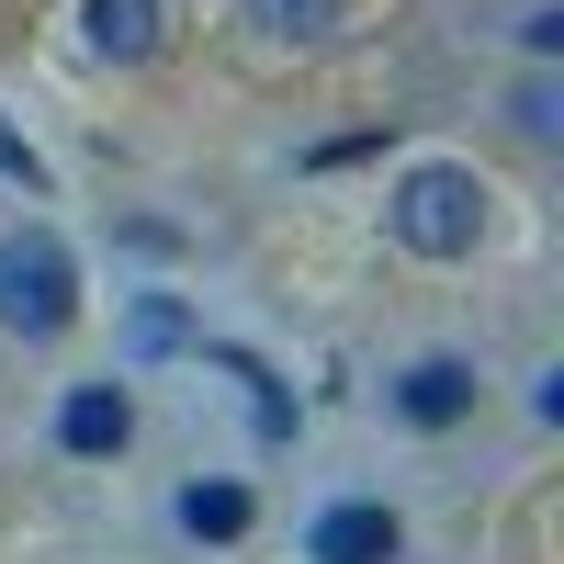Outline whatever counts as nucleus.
Segmentation results:
<instances>
[{"label": "nucleus", "instance_id": "5", "mask_svg": "<svg viewBox=\"0 0 564 564\" xmlns=\"http://www.w3.org/2000/svg\"><path fill=\"white\" fill-rule=\"evenodd\" d=\"M395 406L417 417V430H452V417H475V372H463V361H406Z\"/></svg>", "mask_w": 564, "mask_h": 564}, {"label": "nucleus", "instance_id": "8", "mask_svg": "<svg viewBox=\"0 0 564 564\" xmlns=\"http://www.w3.org/2000/svg\"><path fill=\"white\" fill-rule=\"evenodd\" d=\"M249 23L282 45H316V34H339V0H249Z\"/></svg>", "mask_w": 564, "mask_h": 564}, {"label": "nucleus", "instance_id": "11", "mask_svg": "<svg viewBox=\"0 0 564 564\" xmlns=\"http://www.w3.org/2000/svg\"><path fill=\"white\" fill-rule=\"evenodd\" d=\"M0 170H12V181H23V193H34V181H45V170H34V148H23V135H12V124H0Z\"/></svg>", "mask_w": 564, "mask_h": 564}, {"label": "nucleus", "instance_id": "4", "mask_svg": "<svg viewBox=\"0 0 564 564\" xmlns=\"http://www.w3.org/2000/svg\"><path fill=\"white\" fill-rule=\"evenodd\" d=\"M57 441H68L79 463L124 452V441H135V395H124V384H68V406H57Z\"/></svg>", "mask_w": 564, "mask_h": 564}, {"label": "nucleus", "instance_id": "7", "mask_svg": "<svg viewBox=\"0 0 564 564\" xmlns=\"http://www.w3.org/2000/svg\"><path fill=\"white\" fill-rule=\"evenodd\" d=\"M90 45H102V57H148L159 45V0H90Z\"/></svg>", "mask_w": 564, "mask_h": 564}, {"label": "nucleus", "instance_id": "2", "mask_svg": "<svg viewBox=\"0 0 564 564\" xmlns=\"http://www.w3.org/2000/svg\"><path fill=\"white\" fill-rule=\"evenodd\" d=\"M475 226H486L475 170H406V181H395V238H406L417 260H463V249H475Z\"/></svg>", "mask_w": 564, "mask_h": 564}, {"label": "nucleus", "instance_id": "9", "mask_svg": "<svg viewBox=\"0 0 564 564\" xmlns=\"http://www.w3.org/2000/svg\"><path fill=\"white\" fill-rule=\"evenodd\" d=\"M124 339L159 361V350H181V339H193V327H181V305H135V327H124Z\"/></svg>", "mask_w": 564, "mask_h": 564}, {"label": "nucleus", "instance_id": "1", "mask_svg": "<svg viewBox=\"0 0 564 564\" xmlns=\"http://www.w3.org/2000/svg\"><path fill=\"white\" fill-rule=\"evenodd\" d=\"M68 305H79V271H68V249L45 238V226L0 238V327H23V339H57Z\"/></svg>", "mask_w": 564, "mask_h": 564}, {"label": "nucleus", "instance_id": "6", "mask_svg": "<svg viewBox=\"0 0 564 564\" xmlns=\"http://www.w3.org/2000/svg\"><path fill=\"white\" fill-rule=\"evenodd\" d=\"M181 531H193V542H238L249 531V486H226V475L181 486Z\"/></svg>", "mask_w": 564, "mask_h": 564}, {"label": "nucleus", "instance_id": "10", "mask_svg": "<svg viewBox=\"0 0 564 564\" xmlns=\"http://www.w3.org/2000/svg\"><path fill=\"white\" fill-rule=\"evenodd\" d=\"M508 113H520V135H564V90H553V79H531Z\"/></svg>", "mask_w": 564, "mask_h": 564}, {"label": "nucleus", "instance_id": "3", "mask_svg": "<svg viewBox=\"0 0 564 564\" xmlns=\"http://www.w3.org/2000/svg\"><path fill=\"white\" fill-rule=\"evenodd\" d=\"M395 508H372V497H339L327 520L305 531V564H395Z\"/></svg>", "mask_w": 564, "mask_h": 564}]
</instances>
